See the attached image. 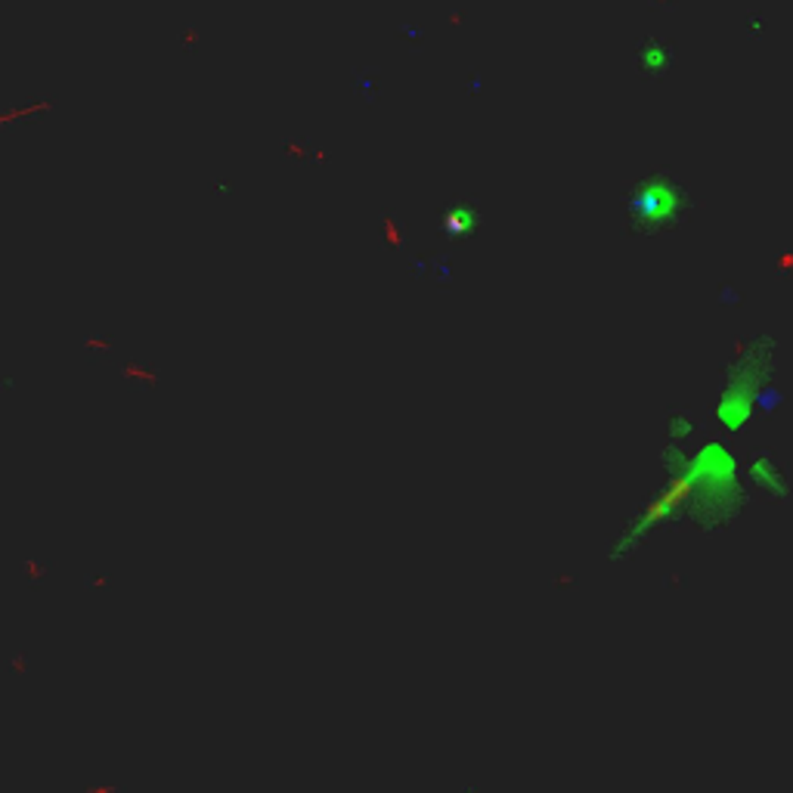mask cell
Masks as SVG:
<instances>
[{
    "instance_id": "1",
    "label": "cell",
    "mask_w": 793,
    "mask_h": 793,
    "mask_svg": "<svg viewBox=\"0 0 793 793\" xmlns=\"http://www.w3.org/2000/svg\"><path fill=\"white\" fill-rule=\"evenodd\" d=\"M756 468H759V486H762V490H769L771 496H778V493L784 490V475H781V468H778L775 462H765V459H759Z\"/></svg>"
}]
</instances>
